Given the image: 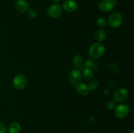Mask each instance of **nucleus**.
<instances>
[{"instance_id":"obj_1","label":"nucleus","mask_w":134,"mask_h":133,"mask_svg":"<svg viewBox=\"0 0 134 133\" xmlns=\"http://www.w3.org/2000/svg\"><path fill=\"white\" fill-rule=\"evenodd\" d=\"M105 48L101 43H94L89 49V56L93 59H99L104 55Z\"/></svg>"},{"instance_id":"obj_2","label":"nucleus","mask_w":134,"mask_h":133,"mask_svg":"<svg viewBox=\"0 0 134 133\" xmlns=\"http://www.w3.org/2000/svg\"><path fill=\"white\" fill-rule=\"evenodd\" d=\"M123 22L122 14L118 12H113L109 16L108 23L112 27H118L121 26Z\"/></svg>"},{"instance_id":"obj_3","label":"nucleus","mask_w":134,"mask_h":133,"mask_svg":"<svg viewBox=\"0 0 134 133\" xmlns=\"http://www.w3.org/2000/svg\"><path fill=\"white\" fill-rule=\"evenodd\" d=\"M13 86L17 89H23L27 86V80L24 74H19L16 75L13 78Z\"/></svg>"},{"instance_id":"obj_4","label":"nucleus","mask_w":134,"mask_h":133,"mask_svg":"<svg viewBox=\"0 0 134 133\" xmlns=\"http://www.w3.org/2000/svg\"><path fill=\"white\" fill-rule=\"evenodd\" d=\"M130 112V108L125 104H119L115 110V114L118 118L124 119L128 116Z\"/></svg>"},{"instance_id":"obj_5","label":"nucleus","mask_w":134,"mask_h":133,"mask_svg":"<svg viewBox=\"0 0 134 133\" xmlns=\"http://www.w3.org/2000/svg\"><path fill=\"white\" fill-rule=\"evenodd\" d=\"M47 13L51 18H58L62 14V7L59 4L54 3L48 7Z\"/></svg>"},{"instance_id":"obj_6","label":"nucleus","mask_w":134,"mask_h":133,"mask_svg":"<svg viewBox=\"0 0 134 133\" xmlns=\"http://www.w3.org/2000/svg\"><path fill=\"white\" fill-rule=\"evenodd\" d=\"M117 3L115 0H102L99 4V8L102 12L107 13L112 10Z\"/></svg>"},{"instance_id":"obj_7","label":"nucleus","mask_w":134,"mask_h":133,"mask_svg":"<svg viewBox=\"0 0 134 133\" xmlns=\"http://www.w3.org/2000/svg\"><path fill=\"white\" fill-rule=\"evenodd\" d=\"M82 78V74L79 69H75L71 70L68 76V80L71 84L77 85L80 83Z\"/></svg>"},{"instance_id":"obj_8","label":"nucleus","mask_w":134,"mask_h":133,"mask_svg":"<svg viewBox=\"0 0 134 133\" xmlns=\"http://www.w3.org/2000/svg\"><path fill=\"white\" fill-rule=\"evenodd\" d=\"M128 91L125 88H120L116 90L114 93V99L116 102H122L127 99Z\"/></svg>"},{"instance_id":"obj_9","label":"nucleus","mask_w":134,"mask_h":133,"mask_svg":"<svg viewBox=\"0 0 134 133\" xmlns=\"http://www.w3.org/2000/svg\"><path fill=\"white\" fill-rule=\"evenodd\" d=\"M78 7L77 2L74 0H66L63 3V9L68 13H72L77 10Z\"/></svg>"},{"instance_id":"obj_10","label":"nucleus","mask_w":134,"mask_h":133,"mask_svg":"<svg viewBox=\"0 0 134 133\" xmlns=\"http://www.w3.org/2000/svg\"><path fill=\"white\" fill-rule=\"evenodd\" d=\"M76 91L79 94L82 95H86L89 94L90 89L88 86L85 83H79L76 85Z\"/></svg>"},{"instance_id":"obj_11","label":"nucleus","mask_w":134,"mask_h":133,"mask_svg":"<svg viewBox=\"0 0 134 133\" xmlns=\"http://www.w3.org/2000/svg\"><path fill=\"white\" fill-rule=\"evenodd\" d=\"M15 7L16 9L21 13H24L29 9V4L26 0H16Z\"/></svg>"},{"instance_id":"obj_12","label":"nucleus","mask_w":134,"mask_h":133,"mask_svg":"<svg viewBox=\"0 0 134 133\" xmlns=\"http://www.w3.org/2000/svg\"><path fill=\"white\" fill-rule=\"evenodd\" d=\"M85 66L86 69H90L92 71H95L98 67V64L94 60L92 59H87L85 61Z\"/></svg>"},{"instance_id":"obj_13","label":"nucleus","mask_w":134,"mask_h":133,"mask_svg":"<svg viewBox=\"0 0 134 133\" xmlns=\"http://www.w3.org/2000/svg\"><path fill=\"white\" fill-rule=\"evenodd\" d=\"M106 37V33L104 30L98 29L95 32V38L99 43H102V41L105 40Z\"/></svg>"},{"instance_id":"obj_14","label":"nucleus","mask_w":134,"mask_h":133,"mask_svg":"<svg viewBox=\"0 0 134 133\" xmlns=\"http://www.w3.org/2000/svg\"><path fill=\"white\" fill-rule=\"evenodd\" d=\"M21 126L18 123H12L9 126V133H18L20 131Z\"/></svg>"},{"instance_id":"obj_15","label":"nucleus","mask_w":134,"mask_h":133,"mask_svg":"<svg viewBox=\"0 0 134 133\" xmlns=\"http://www.w3.org/2000/svg\"><path fill=\"white\" fill-rule=\"evenodd\" d=\"M73 62L75 66L77 68H82V63H83V59L81 56L80 55H76L74 56L73 59Z\"/></svg>"},{"instance_id":"obj_16","label":"nucleus","mask_w":134,"mask_h":133,"mask_svg":"<svg viewBox=\"0 0 134 133\" xmlns=\"http://www.w3.org/2000/svg\"><path fill=\"white\" fill-rule=\"evenodd\" d=\"M82 76L86 80H90L93 77V72L90 69L85 68L82 70Z\"/></svg>"},{"instance_id":"obj_17","label":"nucleus","mask_w":134,"mask_h":133,"mask_svg":"<svg viewBox=\"0 0 134 133\" xmlns=\"http://www.w3.org/2000/svg\"><path fill=\"white\" fill-rule=\"evenodd\" d=\"M96 24L99 28H104V27L107 26V21L103 18H99L96 20Z\"/></svg>"},{"instance_id":"obj_18","label":"nucleus","mask_w":134,"mask_h":133,"mask_svg":"<svg viewBox=\"0 0 134 133\" xmlns=\"http://www.w3.org/2000/svg\"><path fill=\"white\" fill-rule=\"evenodd\" d=\"M27 11V16H28L30 18L34 19V18H35L37 16V13L36 10H35L34 9H28Z\"/></svg>"},{"instance_id":"obj_19","label":"nucleus","mask_w":134,"mask_h":133,"mask_svg":"<svg viewBox=\"0 0 134 133\" xmlns=\"http://www.w3.org/2000/svg\"><path fill=\"white\" fill-rule=\"evenodd\" d=\"M88 87L90 88V90H95L96 89L98 88V83L97 81L96 80H92L88 83Z\"/></svg>"},{"instance_id":"obj_20","label":"nucleus","mask_w":134,"mask_h":133,"mask_svg":"<svg viewBox=\"0 0 134 133\" xmlns=\"http://www.w3.org/2000/svg\"><path fill=\"white\" fill-rule=\"evenodd\" d=\"M116 106V101L113 100H110L106 104V107H107V109L109 110H112Z\"/></svg>"},{"instance_id":"obj_21","label":"nucleus","mask_w":134,"mask_h":133,"mask_svg":"<svg viewBox=\"0 0 134 133\" xmlns=\"http://www.w3.org/2000/svg\"><path fill=\"white\" fill-rule=\"evenodd\" d=\"M0 133H7V129L4 124L0 123Z\"/></svg>"},{"instance_id":"obj_22","label":"nucleus","mask_w":134,"mask_h":133,"mask_svg":"<svg viewBox=\"0 0 134 133\" xmlns=\"http://www.w3.org/2000/svg\"><path fill=\"white\" fill-rule=\"evenodd\" d=\"M51 1H53L54 3H58V2H59V1H60V0H51Z\"/></svg>"},{"instance_id":"obj_23","label":"nucleus","mask_w":134,"mask_h":133,"mask_svg":"<svg viewBox=\"0 0 134 133\" xmlns=\"http://www.w3.org/2000/svg\"><path fill=\"white\" fill-rule=\"evenodd\" d=\"M130 133H134V130H132V131H131L130 132Z\"/></svg>"}]
</instances>
